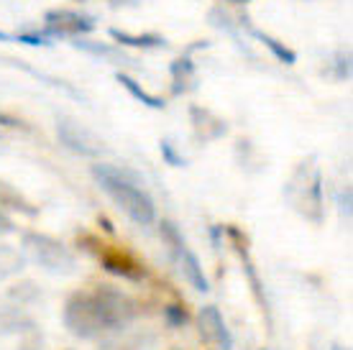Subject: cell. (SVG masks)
Listing matches in <instances>:
<instances>
[{"instance_id": "obj_1", "label": "cell", "mask_w": 353, "mask_h": 350, "mask_svg": "<svg viewBox=\"0 0 353 350\" xmlns=\"http://www.w3.org/2000/svg\"><path fill=\"white\" fill-rule=\"evenodd\" d=\"M92 176L136 225H151L157 220V205L141 187L143 179L133 169L115 164H92Z\"/></svg>"}, {"instance_id": "obj_2", "label": "cell", "mask_w": 353, "mask_h": 350, "mask_svg": "<svg viewBox=\"0 0 353 350\" xmlns=\"http://www.w3.org/2000/svg\"><path fill=\"white\" fill-rule=\"evenodd\" d=\"M284 200L292 205L305 220L320 225L325 220V200H323V174H320L315 156L300 161L292 172L290 182L284 184Z\"/></svg>"}, {"instance_id": "obj_3", "label": "cell", "mask_w": 353, "mask_h": 350, "mask_svg": "<svg viewBox=\"0 0 353 350\" xmlns=\"http://www.w3.org/2000/svg\"><path fill=\"white\" fill-rule=\"evenodd\" d=\"M62 322L70 330V335L80 338V340H92L100 333H105V320L100 312V305L92 291H74L70 299L64 302Z\"/></svg>"}, {"instance_id": "obj_4", "label": "cell", "mask_w": 353, "mask_h": 350, "mask_svg": "<svg viewBox=\"0 0 353 350\" xmlns=\"http://www.w3.org/2000/svg\"><path fill=\"white\" fill-rule=\"evenodd\" d=\"M23 251L36 266H41L46 274L54 276H70L77 271V258L70 248L44 233H26L23 236Z\"/></svg>"}, {"instance_id": "obj_5", "label": "cell", "mask_w": 353, "mask_h": 350, "mask_svg": "<svg viewBox=\"0 0 353 350\" xmlns=\"http://www.w3.org/2000/svg\"><path fill=\"white\" fill-rule=\"evenodd\" d=\"M97 305H100V312H103V320H105L108 330H123L136 320L139 315V305L136 299L128 297L123 289H115V287H108V284H100L92 289Z\"/></svg>"}, {"instance_id": "obj_6", "label": "cell", "mask_w": 353, "mask_h": 350, "mask_svg": "<svg viewBox=\"0 0 353 350\" xmlns=\"http://www.w3.org/2000/svg\"><path fill=\"white\" fill-rule=\"evenodd\" d=\"M57 136H59V141H62L67 149L74 151V154H80V156L97 158V156H103V154H105L103 141L97 138L92 131L82 128L80 123L70 121V118L57 121Z\"/></svg>"}, {"instance_id": "obj_7", "label": "cell", "mask_w": 353, "mask_h": 350, "mask_svg": "<svg viewBox=\"0 0 353 350\" xmlns=\"http://www.w3.org/2000/svg\"><path fill=\"white\" fill-rule=\"evenodd\" d=\"M95 28V21L90 16L74 13V10H49L44 16V36L46 39H72V36L90 34Z\"/></svg>"}, {"instance_id": "obj_8", "label": "cell", "mask_w": 353, "mask_h": 350, "mask_svg": "<svg viewBox=\"0 0 353 350\" xmlns=\"http://www.w3.org/2000/svg\"><path fill=\"white\" fill-rule=\"evenodd\" d=\"M197 325H200V335H203L205 342H215L221 345L223 350L233 348V335L225 327V320H223L221 309L215 305H205L200 309V317H197Z\"/></svg>"}, {"instance_id": "obj_9", "label": "cell", "mask_w": 353, "mask_h": 350, "mask_svg": "<svg viewBox=\"0 0 353 350\" xmlns=\"http://www.w3.org/2000/svg\"><path fill=\"white\" fill-rule=\"evenodd\" d=\"M225 233L230 236V240H233V248H236V254H239L241 261H243V271H246V279H248V284H251V291H254V297H256V302L261 305V309L266 312V320L272 322V317H269V302H266V294H264V284H261V279H259L256 269H254V261H251V256H248L246 238L241 236V230H236V228H225Z\"/></svg>"}, {"instance_id": "obj_10", "label": "cell", "mask_w": 353, "mask_h": 350, "mask_svg": "<svg viewBox=\"0 0 353 350\" xmlns=\"http://www.w3.org/2000/svg\"><path fill=\"white\" fill-rule=\"evenodd\" d=\"M190 121H192V131L197 136V141H203V143L218 141L228 133V123L223 121V118H218L208 107L192 105L190 107Z\"/></svg>"}, {"instance_id": "obj_11", "label": "cell", "mask_w": 353, "mask_h": 350, "mask_svg": "<svg viewBox=\"0 0 353 350\" xmlns=\"http://www.w3.org/2000/svg\"><path fill=\"white\" fill-rule=\"evenodd\" d=\"M97 256H100L103 269H105L108 274H113V276H121V279H125V281L146 279V269H143L133 256L123 254V251H103V254H97Z\"/></svg>"}, {"instance_id": "obj_12", "label": "cell", "mask_w": 353, "mask_h": 350, "mask_svg": "<svg viewBox=\"0 0 353 350\" xmlns=\"http://www.w3.org/2000/svg\"><path fill=\"white\" fill-rule=\"evenodd\" d=\"M36 327V320L21 305H0V338L23 335Z\"/></svg>"}, {"instance_id": "obj_13", "label": "cell", "mask_w": 353, "mask_h": 350, "mask_svg": "<svg viewBox=\"0 0 353 350\" xmlns=\"http://www.w3.org/2000/svg\"><path fill=\"white\" fill-rule=\"evenodd\" d=\"M176 258H179V263H182V274H185V279L192 284L197 291H208L210 289V284H208V279H205L203 274V266H200V258L187 248V245H182L179 251H176Z\"/></svg>"}, {"instance_id": "obj_14", "label": "cell", "mask_w": 353, "mask_h": 350, "mask_svg": "<svg viewBox=\"0 0 353 350\" xmlns=\"http://www.w3.org/2000/svg\"><path fill=\"white\" fill-rule=\"evenodd\" d=\"M108 34L121 46H133V49H167V39L159 34L136 36V34H128V31H118V28H110Z\"/></svg>"}, {"instance_id": "obj_15", "label": "cell", "mask_w": 353, "mask_h": 350, "mask_svg": "<svg viewBox=\"0 0 353 350\" xmlns=\"http://www.w3.org/2000/svg\"><path fill=\"white\" fill-rule=\"evenodd\" d=\"M0 207L16 210V212H21V215H28V218H34L36 212H39V207H36V205H31V202L18 192L13 184L3 182V179H0Z\"/></svg>"}, {"instance_id": "obj_16", "label": "cell", "mask_w": 353, "mask_h": 350, "mask_svg": "<svg viewBox=\"0 0 353 350\" xmlns=\"http://www.w3.org/2000/svg\"><path fill=\"white\" fill-rule=\"evenodd\" d=\"M239 23H241V26H246V28H248V34H251V36H256L259 41H261V44H264L266 49H269V52H272L274 56H276V59L282 61V64H294V61H297V54L292 52L290 46H284L282 41H276L274 36L261 34V31H256V28H254V26H251V23H248V18H241Z\"/></svg>"}, {"instance_id": "obj_17", "label": "cell", "mask_w": 353, "mask_h": 350, "mask_svg": "<svg viewBox=\"0 0 353 350\" xmlns=\"http://www.w3.org/2000/svg\"><path fill=\"white\" fill-rule=\"evenodd\" d=\"M169 72H172V79H174V85H172L174 95H185L187 90L194 88V64L190 56H182V59L172 61Z\"/></svg>"}, {"instance_id": "obj_18", "label": "cell", "mask_w": 353, "mask_h": 350, "mask_svg": "<svg viewBox=\"0 0 353 350\" xmlns=\"http://www.w3.org/2000/svg\"><path fill=\"white\" fill-rule=\"evenodd\" d=\"M115 79H118V82H121V85H123V88L128 90V92H131V95L136 97L139 103H143L146 107H154V110H164V105H167V103H164L161 97L146 92V90H143L141 85L136 82V79H131L128 74H123V72H118V74H115Z\"/></svg>"}, {"instance_id": "obj_19", "label": "cell", "mask_w": 353, "mask_h": 350, "mask_svg": "<svg viewBox=\"0 0 353 350\" xmlns=\"http://www.w3.org/2000/svg\"><path fill=\"white\" fill-rule=\"evenodd\" d=\"M26 266V256L13 245H0V281L18 274Z\"/></svg>"}, {"instance_id": "obj_20", "label": "cell", "mask_w": 353, "mask_h": 350, "mask_svg": "<svg viewBox=\"0 0 353 350\" xmlns=\"http://www.w3.org/2000/svg\"><path fill=\"white\" fill-rule=\"evenodd\" d=\"M154 348V335L151 333H136L128 335L118 342H108L105 350H151Z\"/></svg>"}, {"instance_id": "obj_21", "label": "cell", "mask_w": 353, "mask_h": 350, "mask_svg": "<svg viewBox=\"0 0 353 350\" xmlns=\"http://www.w3.org/2000/svg\"><path fill=\"white\" fill-rule=\"evenodd\" d=\"M74 46H77V49H82V52L95 54V56H103V59H110V61H131L128 56H123V54L118 52L115 46H108V44H90V41H74Z\"/></svg>"}, {"instance_id": "obj_22", "label": "cell", "mask_w": 353, "mask_h": 350, "mask_svg": "<svg viewBox=\"0 0 353 350\" xmlns=\"http://www.w3.org/2000/svg\"><path fill=\"white\" fill-rule=\"evenodd\" d=\"M161 315H164V322L169 327H174V330H179V327H185L190 322V315H187V309L182 305H167Z\"/></svg>"}, {"instance_id": "obj_23", "label": "cell", "mask_w": 353, "mask_h": 350, "mask_svg": "<svg viewBox=\"0 0 353 350\" xmlns=\"http://www.w3.org/2000/svg\"><path fill=\"white\" fill-rule=\"evenodd\" d=\"M159 233H161V238L167 240L169 248H172L174 254H176V251H179V248H182V245H185V238H182V233H179V230H176L174 223H169V220H161Z\"/></svg>"}, {"instance_id": "obj_24", "label": "cell", "mask_w": 353, "mask_h": 350, "mask_svg": "<svg viewBox=\"0 0 353 350\" xmlns=\"http://www.w3.org/2000/svg\"><path fill=\"white\" fill-rule=\"evenodd\" d=\"M8 294H10V299H18V305H28V302L39 299V289H36L31 281H23V284L13 287Z\"/></svg>"}, {"instance_id": "obj_25", "label": "cell", "mask_w": 353, "mask_h": 350, "mask_svg": "<svg viewBox=\"0 0 353 350\" xmlns=\"http://www.w3.org/2000/svg\"><path fill=\"white\" fill-rule=\"evenodd\" d=\"M18 350H44V335H41V330H39V325L31 327L28 333L21 335V345H18Z\"/></svg>"}, {"instance_id": "obj_26", "label": "cell", "mask_w": 353, "mask_h": 350, "mask_svg": "<svg viewBox=\"0 0 353 350\" xmlns=\"http://www.w3.org/2000/svg\"><path fill=\"white\" fill-rule=\"evenodd\" d=\"M159 151H161V156H164V161H167L169 167H187L185 156H179V154L174 151V146H172L169 141H161Z\"/></svg>"}, {"instance_id": "obj_27", "label": "cell", "mask_w": 353, "mask_h": 350, "mask_svg": "<svg viewBox=\"0 0 353 350\" xmlns=\"http://www.w3.org/2000/svg\"><path fill=\"white\" fill-rule=\"evenodd\" d=\"M338 79H351V56H338Z\"/></svg>"}, {"instance_id": "obj_28", "label": "cell", "mask_w": 353, "mask_h": 350, "mask_svg": "<svg viewBox=\"0 0 353 350\" xmlns=\"http://www.w3.org/2000/svg\"><path fill=\"white\" fill-rule=\"evenodd\" d=\"M8 233H16V225H13V220L3 212V207H0V236H8Z\"/></svg>"}, {"instance_id": "obj_29", "label": "cell", "mask_w": 353, "mask_h": 350, "mask_svg": "<svg viewBox=\"0 0 353 350\" xmlns=\"http://www.w3.org/2000/svg\"><path fill=\"white\" fill-rule=\"evenodd\" d=\"M341 210H343L345 218H351V187H345L341 192Z\"/></svg>"}, {"instance_id": "obj_30", "label": "cell", "mask_w": 353, "mask_h": 350, "mask_svg": "<svg viewBox=\"0 0 353 350\" xmlns=\"http://www.w3.org/2000/svg\"><path fill=\"white\" fill-rule=\"evenodd\" d=\"M133 3H136V0H110V6H113V8H121V6H133Z\"/></svg>"}, {"instance_id": "obj_31", "label": "cell", "mask_w": 353, "mask_h": 350, "mask_svg": "<svg viewBox=\"0 0 353 350\" xmlns=\"http://www.w3.org/2000/svg\"><path fill=\"white\" fill-rule=\"evenodd\" d=\"M0 41H18L13 34H6V31H0Z\"/></svg>"}, {"instance_id": "obj_32", "label": "cell", "mask_w": 353, "mask_h": 350, "mask_svg": "<svg viewBox=\"0 0 353 350\" xmlns=\"http://www.w3.org/2000/svg\"><path fill=\"white\" fill-rule=\"evenodd\" d=\"M228 3H233V6H248L251 0H228Z\"/></svg>"}, {"instance_id": "obj_33", "label": "cell", "mask_w": 353, "mask_h": 350, "mask_svg": "<svg viewBox=\"0 0 353 350\" xmlns=\"http://www.w3.org/2000/svg\"><path fill=\"white\" fill-rule=\"evenodd\" d=\"M333 350H343V348H333Z\"/></svg>"}, {"instance_id": "obj_34", "label": "cell", "mask_w": 353, "mask_h": 350, "mask_svg": "<svg viewBox=\"0 0 353 350\" xmlns=\"http://www.w3.org/2000/svg\"><path fill=\"white\" fill-rule=\"evenodd\" d=\"M264 350H266V348H264Z\"/></svg>"}, {"instance_id": "obj_35", "label": "cell", "mask_w": 353, "mask_h": 350, "mask_svg": "<svg viewBox=\"0 0 353 350\" xmlns=\"http://www.w3.org/2000/svg\"><path fill=\"white\" fill-rule=\"evenodd\" d=\"M174 350H176V348H174Z\"/></svg>"}]
</instances>
